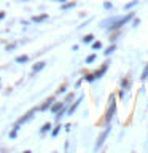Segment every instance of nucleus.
I'll return each mask as SVG.
<instances>
[{
    "instance_id": "1",
    "label": "nucleus",
    "mask_w": 148,
    "mask_h": 153,
    "mask_svg": "<svg viewBox=\"0 0 148 153\" xmlns=\"http://www.w3.org/2000/svg\"><path fill=\"white\" fill-rule=\"evenodd\" d=\"M131 18H132V13H129L127 16H124V18H119L118 21H115V22H113V26H112V29H119V27H121V26H124V24H126V22H127L129 19H131Z\"/></svg>"
},
{
    "instance_id": "2",
    "label": "nucleus",
    "mask_w": 148,
    "mask_h": 153,
    "mask_svg": "<svg viewBox=\"0 0 148 153\" xmlns=\"http://www.w3.org/2000/svg\"><path fill=\"white\" fill-rule=\"evenodd\" d=\"M115 108H116V104H115V97L110 99V108H108V112H107V121H110L113 117V113H115Z\"/></svg>"
},
{
    "instance_id": "3",
    "label": "nucleus",
    "mask_w": 148,
    "mask_h": 153,
    "mask_svg": "<svg viewBox=\"0 0 148 153\" xmlns=\"http://www.w3.org/2000/svg\"><path fill=\"white\" fill-rule=\"evenodd\" d=\"M92 38H94L92 35H86V37L83 38V42H84V43H89V42H92Z\"/></svg>"
},
{
    "instance_id": "4",
    "label": "nucleus",
    "mask_w": 148,
    "mask_h": 153,
    "mask_svg": "<svg viewBox=\"0 0 148 153\" xmlns=\"http://www.w3.org/2000/svg\"><path fill=\"white\" fill-rule=\"evenodd\" d=\"M27 59H29V57H27V56H21V57H18V59H16V61H18V62H26Z\"/></svg>"
},
{
    "instance_id": "5",
    "label": "nucleus",
    "mask_w": 148,
    "mask_h": 153,
    "mask_svg": "<svg viewBox=\"0 0 148 153\" xmlns=\"http://www.w3.org/2000/svg\"><path fill=\"white\" fill-rule=\"evenodd\" d=\"M147 75H148V65L145 67V70H143V74H142V80H145V78H147Z\"/></svg>"
},
{
    "instance_id": "6",
    "label": "nucleus",
    "mask_w": 148,
    "mask_h": 153,
    "mask_svg": "<svg viewBox=\"0 0 148 153\" xmlns=\"http://www.w3.org/2000/svg\"><path fill=\"white\" fill-rule=\"evenodd\" d=\"M51 102H53V99H48V100H46V104H45V105H41V110H45V108L48 107V105L51 104Z\"/></svg>"
},
{
    "instance_id": "7",
    "label": "nucleus",
    "mask_w": 148,
    "mask_h": 153,
    "mask_svg": "<svg viewBox=\"0 0 148 153\" xmlns=\"http://www.w3.org/2000/svg\"><path fill=\"white\" fill-rule=\"evenodd\" d=\"M92 46H94V50H97V48H100V46H102V45H100V42H95V43H94Z\"/></svg>"
},
{
    "instance_id": "8",
    "label": "nucleus",
    "mask_w": 148,
    "mask_h": 153,
    "mask_svg": "<svg viewBox=\"0 0 148 153\" xmlns=\"http://www.w3.org/2000/svg\"><path fill=\"white\" fill-rule=\"evenodd\" d=\"M45 18H46V14H43V16H37L35 21H41V19H45Z\"/></svg>"
},
{
    "instance_id": "9",
    "label": "nucleus",
    "mask_w": 148,
    "mask_h": 153,
    "mask_svg": "<svg viewBox=\"0 0 148 153\" xmlns=\"http://www.w3.org/2000/svg\"><path fill=\"white\" fill-rule=\"evenodd\" d=\"M94 59H95V56H94V54H91V56L88 57V62H92Z\"/></svg>"
},
{
    "instance_id": "10",
    "label": "nucleus",
    "mask_w": 148,
    "mask_h": 153,
    "mask_svg": "<svg viewBox=\"0 0 148 153\" xmlns=\"http://www.w3.org/2000/svg\"><path fill=\"white\" fill-rule=\"evenodd\" d=\"M57 2H65V0H57Z\"/></svg>"
}]
</instances>
